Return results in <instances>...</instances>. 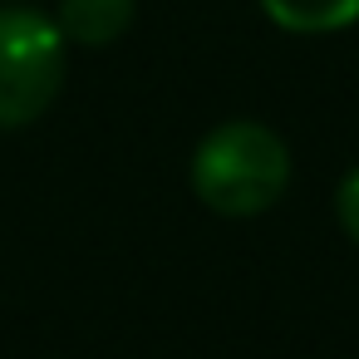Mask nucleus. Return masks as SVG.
Wrapping results in <instances>:
<instances>
[{
  "mask_svg": "<svg viewBox=\"0 0 359 359\" xmlns=\"http://www.w3.org/2000/svg\"><path fill=\"white\" fill-rule=\"evenodd\" d=\"M290 187V148L276 128L231 118L217 123L192 153V192L217 217H261Z\"/></svg>",
  "mask_w": 359,
  "mask_h": 359,
  "instance_id": "nucleus-1",
  "label": "nucleus"
},
{
  "mask_svg": "<svg viewBox=\"0 0 359 359\" xmlns=\"http://www.w3.org/2000/svg\"><path fill=\"white\" fill-rule=\"evenodd\" d=\"M65 35L30 6L0 11V128L35 123L65 89Z\"/></svg>",
  "mask_w": 359,
  "mask_h": 359,
  "instance_id": "nucleus-2",
  "label": "nucleus"
},
{
  "mask_svg": "<svg viewBox=\"0 0 359 359\" xmlns=\"http://www.w3.org/2000/svg\"><path fill=\"white\" fill-rule=\"evenodd\" d=\"M133 0H60V35L69 45H84V50H104L114 45L118 35H128L133 25Z\"/></svg>",
  "mask_w": 359,
  "mask_h": 359,
  "instance_id": "nucleus-3",
  "label": "nucleus"
},
{
  "mask_svg": "<svg viewBox=\"0 0 359 359\" xmlns=\"http://www.w3.org/2000/svg\"><path fill=\"white\" fill-rule=\"evenodd\" d=\"M276 30L290 35H334L359 20V0H261Z\"/></svg>",
  "mask_w": 359,
  "mask_h": 359,
  "instance_id": "nucleus-4",
  "label": "nucleus"
},
{
  "mask_svg": "<svg viewBox=\"0 0 359 359\" xmlns=\"http://www.w3.org/2000/svg\"><path fill=\"white\" fill-rule=\"evenodd\" d=\"M334 217H339L344 236L359 246V168H349L339 177V187H334Z\"/></svg>",
  "mask_w": 359,
  "mask_h": 359,
  "instance_id": "nucleus-5",
  "label": "nucleus"
}]
</instances>
